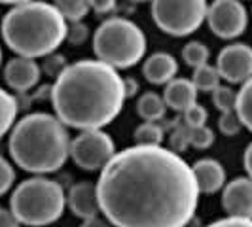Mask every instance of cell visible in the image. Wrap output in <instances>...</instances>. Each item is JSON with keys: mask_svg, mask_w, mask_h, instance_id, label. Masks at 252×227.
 I'll return each mask as SVG.
<instances>
[{"mask_svg": "<svg viewBox=\"0 0 252 227\" xmlns=\"http://www.w3.org/2000/svg\"><path fill=\"white\" fill-rule=\"evenodd\" d=\"M133 139L137 142V146H161V142L165 139V131L159 123H140L135 133Z\"/></svg>", "mask_w": 252, "mask_h": 227, "instance_id": "20", "label": "cell"}, {"mask_svg": "<svg viewBox=\"0 0 252 227\" xmlns=\"http://www.w3.org/2000/svg\"><path fill=\"white\" fill-rule=\"evenodd\" d=\"M178 72V63L177 59L171 55V53H165V51H156L152 53L150 57L144 61L142 64V74L144 78L156 84V85H167L171 84L173 80H177Z\"/></svg>", "mask_w": 252, "mask_h": 227, "instance_id": "14", "label": "cell"}, {"mask_svg": "<svg viewBox=\"0 0 252 227\" xmlns=\"http://www.w3.org/2000/svg\"><path fill=\"white\" fill-rule=\"evenodd\" d=\"M137 112L139 115L148 121V123H158L159 119H163L165 112H167V102L163 97H159L158 93H144L137 101Z\"/></svg>", "mask_w": 252, "mask_h": 227, "instance_id": "17", "label": "cell"}, {"mask_svg": "<svg viewBox=\"0 0 252 227\" xmlns=\"http://www.w3.org/2000/svg\"><path fill=\"white\" fill-rule=\"evenodd\" d=\"M64 208L66 195L61 184L46 176L27 178L10 195V210L21 226H50L63 216Z\"/></svg>", "mask_w": 252, "mask_h": 227, "instance_id": "5", "label": "cell"}, {"mask_svg": "<svg viewBox=\"0 0 252 227\" xmlns=\"http://www.w3.org/2000/svg\"><path fill=\"white\" fill-rule=\"evenodd\" d=\"M213 102H215V106L222 114L235 112V110H237V93L231 87L220 85V87L213 93Z\"/></svg>", "mask_w": 252, "mask_h": 227, "instance_id": "24", "label": "cell"}, {"mask_svg": "<svg viewBox=\"0 0 252 227\" xmlns=\"http://www.w3.org/2000/svg\"><path fill=\"white\" fill-rule=\"evenodd\" d=\"M97 59L112 68H131L146 53V36L135 21L116 15L104 19L93 34Z\"/></svg>", "mask_w": 252, "mask_h": 227, "instance_id": "6", "label": "cell"}, {"mask_svg": "<svg viewBox=\"0 0 252 227\" xmlns=\"http://www.w3.org/2000/svg\"><path fill=\"white\" fill-rule=\"evenodd\" d=\"M222 208L227 218L252 220V178L243 176L227 182L222 191Z\"/></svg>", "mask_w": 252, "mask_h": 227, "instance_id": "11", "label": "cell"}, {"mask_svg": "<svg viewBox=\"0 0 252 227\" xmlns=\"http://www.w3.org/2000/svg\"><path fill=\"white\" fill-rule=\"evenodd\" d=\"M218 129H220V133L226 135V137H235L241 129H243V123H241L237 112L222 114L220 119H218Z\"/></svg>", "mask_w": 252, "mask_h": 227, "instance_id": "27", "label": "cell"}, {"mask_svg": "<svg viewBox=\"0 0 252 227\" xmlns=\"http://www.w3.org/2000/svg\"><path fill=\"white\" fill-rule=\"evenodd\" d=\"M80 227H114L104 216H99V218H91V220H86V222H82V226Z\"/></svg>", "mask_w": 252, "mask_h": 227, "instance_id": "35", "label": "cell"}, {"mask_svg": "<svg viewBox=\"0 0 252 227\" xmlns=\"http://www.w3.org/2000/svg\"><path fill=\"white\" fill-rule=\"evenodd\" d=\"M220 80H222V76L213 64H205L201 68H195L193 76H191V82L195 84L197 91H203V93H215L216 89L220 87Z\"/></svg>", "mask_w": 252, "mask_h": 227, "instance_id": "18", "label": "cell"}, {"mask_svg": "<svg viewBox=\"0 0 252 227\" xmlns=\"http://www.w3.org/2000/svg\"><path fill=\"white\" fill-rule=\"evenodd\" d=\"M209 4L203 0H156L150 13L154 23L171 36H189L207 21Z\"/></svg>", "mask_w": 252, "mask_h": 227, "instance_id": "7", "label": "cell"}, {"mask_svg": "<svg viewBox=\"0 0 252 227\" xmlns=\"http://www.w3.org/2000/svg\"><path fill=\"white\" fill-rule=\"evenodd\" d=\"M0 227H21V222L12 214L10 208L0 210Z\"/></svg>", "mask_w": 252, "mask_h": 227, "instance_id": "34", "label": "cell"}, {"mask_svg": "<svg viewBox=\"0 0 252 227\" xmlns=\"http://www.w3.org/2000/svg\"><path fill=\"white\" fill-rule=\"evenodd\" d=\"M243 165H245V170H247L249 178H252V142L247 146V150H245V155H243Z\"/></svg>", "mask_w": 252, "mask_h": 227, "instance_id": "37", "label": "cell"}, {"mask_svg": "<svg viewBox=\"0 0 252 227\" xmlns=\"http://www.w3.org/2000/svg\"><path fill=\"white\" fill-rule=\"evenodd\" d=\"M97 189L114 227H186L201 195L193 169L178 153L137 144L114 155Z\"/></svg>", "mask_w": 252, "mask_h": 227, "instance_id": "1", "label": "cell"}, {"mask_svg": "<svg viewBox=\"0 0 252 227\" xmlns=\"http://www.w3.org/2000/svg\"><path fill=\"white\" fill-rule=\"evenodd\" d=\"M89 38V27L86 23H68V36L66 42L72 44V46H82L86 44Z\"/></svg>", "mask_w": 252, "mask_h": 227, "instance_id": "30", "label": "cell"}, {"mask_svg": "<svg viewBox=\"0 0 252 227\" xmlns=\"http://www.w3.org/2000/svg\"><path fill=\"white\" fill-rule=\"evenodd\" d=\"M207 25L215 36L222 40H233L247 30L249 15L245 6L237 0H216L209 4Z\"/></svg>", "mask_w": 252, "mask_h": 227, "instance_id": "9", "label": "cell"}, {"mask_svg": "<svg viewBox=\"0 0 252 227\" xmlns=\"http://www.w3.org/2000/svg\"><path fill=\"white\" fill-rule=\"evenodd\" d=\"M66 206L70 212L84 222L91 218H99L102 214L101 199H99V189L93 182H78L74 184L68 195H66Z\"/></svg>", "mask_w": 252, "mask_h": 227, "instance_id": "12", "label": "cell"}, {"mask_svg": "<svg viewBox=\"0 0 252 227\" xmlns=\"http://www.w3.org/2000/svg\"><path fill=\"white\" fill-rule=\"evenodd\" d=\"M0 102H2V129H0V133L8 135L17 123L15 119H17V114H19V101L10 91L2 89L0 91Z\"/></svg>", "mask_w": 252, "mask_h": 227, "instance_id": "19", "label": "cell"}, {"mask_svg": "<svg viewBox=\"0 0 252 227\" xmlns=\"http://www.w3.org/2000/svg\"><path fill=\"white\" fill-rule=\"evenodd\" d=\"M209 57H211V51L209 48L203 44V42H197V40H191L188 42L184 48H182V59L184 63L191 66L193 70L195 68H201L205 64H209Z\"/></svg>", "mask_w": 252, "mask_h": 227, "instance_id": "21", "label": "cell"}, {"mask_svg": "<svg viewBox=\"0 0 252 227\" xmlns=\"http://www.w3.org/2000/svg\"><path fill=\"white\" fill-rule=\"evenodd\" d=\"M169 142H171V148H173L175 153L188 150V146H191V144H189V127L188 125L177 127V129L173 131Z\"/></svg>", "mask_w": 252, "mask_h": 227, "instance_id": "29", "label": "cell"}, {"mask_svg": "<svg viewBox=\"0 0 252 227\" xmlns=\"http://www.w3.org/2000/svg\"><path fill=\"white\" fill-rule=\"evenodd\" d=\"M137 93H139V82H137L135 78L127 76V78H126V95H127V99H133Z\"/></svg>", "mask_w": 252, "mask_h": 227, "instance_id": "36", "label": "cell"}, {"mask_svg": "<svg viewBox=\"0 0 252 227\" xmlns=\"http://www.w3.org/2000/svg\"><path fill=\"white\" fill-rule=\"evenodd\" d=\"M2 184H0V193L4 195V193H8L10 189H12L13 182H15V169H13V165L10 163V159L8 157H2Z\"/></svg>", "mask_w": 252, "mask_h": 227, "instance_id": "31", "label": "cell"}, {"mask_svg": "<svg viewBox=\"0 0 252 227\" xmlns=\"http://www.w3.org/2000/svg\"><path fill=\"white\" fill-rule=\"evenodd\" d=\"M116 153L112 137L104 131H82L70 144V159L84 170H102Z\"/></svg>", "mask_w": 252, "mask_h": 227, "instance_id": "8", "label": "cell"}, {"mask_svg": "<svg viewBox=\"0 0 252 227\" xmlns=\"http://www.w3.org/2000/svg\"><path fill=\"white\" fill-rule=\"evenodd\" d=\"M116 2H112V0H95V2H91V8L95 10V13L97 15H110V13L116 10Z\"/></svg>", "mask_w": 252, "mask_h": 227, "instance_id": "33", "label": "cell"}, {"mask_svg": "<svg viewBox=\"0 0 252 227\" xmlns=\"http://www.w3.org/2000/svg\"><path fill=\"white\" fill-rule=\"evenodd\" d=\"M55 6L59 8V12L63 13V17L68 23H80L91 10V2H84V0H59L55 2Z\"/></svg>", "mask_w": 252, "mask_h": 227, "instance_id": "23", "label": "cell"}, {"mask_svg": "<svg viewBox=\"0 0 252 227\" xmlns=\"http://www.w3.org/2000/svg\"><path fill=\"white\" fill-rule=\"evenodd\" d=\"M237 115L245 129L252 133V80L243 84L237 91Z\"/></svg>", "mask_w": 252, "mask_h": 227, "instance_id": "22", "label": "cell"}, {"mask_svg": "<svg viewBox=\"0 0 252 227\" xmlns=\"http://www.w3.org/2000/svg\"><path fill=\"white\" fill-rule=\"evenodd\" d=\"M68 66V63H66V59H64V55H61V53H53V55H48L46 59H44V63H42V70L46 72L48 76H51V78H59V76L64 72V68Z\"/></svg>", "mask_w": 252, "mask_h": 227, "instance_id": "26", "label": "cell"}, {"mask_svg": "<svg viewBox=\"0 0 252 227\" xmlns=\"http://www.w3.org/2000/svg\"><path fill=\"white\" fill-rule=\"evenodd\" d=\"M68 129L63 121L46 112L21 117L8 135V151L13 163L31 174H51L70 157Z\"/></svg>", "mask_w": 252, "mask_h": 227, "instance_id": "3", "label": "cell"}, {"mask_svg": "<svg viewBox=\"0 0 252 227\" xmlns=\"http://www.w3.org/2000/svg\"><path fill=\"white\" fill-rule=\"evenodd\" d=\"M209 119V112L207 108L201 104H193L189 110L184 112V125H188L189 129H197V127H205Z\"/></svg>", "mask_w": 252, "mask_h": 227, "instance_id": "28", "label": "cell"}, {"mask_svg": "<svg viewBox=\"0 0 252 227\" xmlns=\"http://www.w3.org/2000/svg\"><path fill=\"white\" fill-rule=\"evenodd\" d=\"M2 34L17 57L38 59L53 55L68 36V21L50 2H17L4 15Z\"/></svg>", "mask_w": 252, "mask_h": 227, "instance_id": "4", "label": "cell"}, {"mask_svg": "<svg viewBox=\"0 0 252 227\" xmlns=\"http://www.w3.org/2000/svg\"><path fill=\"white\" fill-rule=\"evenodd\" d=\"M42 76V66L34 59L27 57H13L8 61L4 68V80L8 87L17 93H27L32 87H36Z\"/></svg>", "mask_w": 252, "mask_h": 227, "instance_id": "13", "label": "cell"}, {"mask_svg": "<svg viewBox=\"0 0 252 227\" xmlns=\"http://www.w3.org/2000/svg\"><path fill=\"white\" fill-rule=\"evenodd\" d=\"M163 99L169 108L177 112H186L193 104H197V87L188 78H177L165 85Z\"/></svg>", "mask_w": 252, "mask_h": 227, "instance_id": "16", "label": "cell"}, {"mask_svg": "<svg viewBox=\"0 0 252 227\" xmlns=\"http://www.w3.org/2000/svg\"><path fill=\"white\" fill-rule=\"evenodd\" d=\"M216 68L227 84H247L252 80V48L249 44H229L220 50Z\"/></svg>", "mask_w": 252, "mask_h": 227, "instance_id": "10", "label": "cell"}, {"mask_svg": "<svg viewBox=\"0 0 252 227\" xmlns=\"http://www.w3.org/2000/svg\"><path fill=\"white\" fill-rule=\"evenodd\" d=\"M215 142V133L209 127H197V129H189V144L197 150H207L211 148Z\"/></svg>", "mask_w": 252, "mask_h": 227, "instance_id": "25", "label": "cell"}, {"mask_svg": "<svg viewBox=\"0 0 252 227\" xmlns=\"http://www.w3.org/2000/svg\"><path fill=\"white\" fill-rule=\"evenodd\" d=\"M205 227H252V220H243V218H220L213 224Z\"/></svg>", "mask_w": 252, "mask_h": 227, "instance_id": "32", "label": "cell"}, {"mask_svg": "<svg viewBox=\"0 0 252 227\" xmlns=\"http://www.w3.org/2000/svg\"><path fill=\"white\" fill-rule=\"evenodd\" d=\"M126 99V78L99 59L68 64L51 85L55 115L80 133L110 125L122 114Z\"/></svg>", "mask_w": 252, "mask_h": 227, "instance_id": "2", "label": "cell"}, {"mask_svg": "<svg viewBox=\"0 0 252 227\" xmlns=\"http://www.w3.org/2000/svg\"><path fill=\"white\" fill-rule=\"evenodd\" d=\"M193 169V174H195V180L199 184V189L201 193H216V191H224L226 188V170L222 163H218L216 159H211V157H205V159H199L195 165H191Z\"/></svg>", "mask_w": 252, "mask_h": 227, "instance_id": "15", "label": "cell"}]
</instances>
